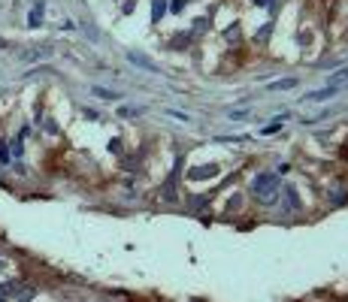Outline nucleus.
Instances as JSON below:
<instances>
[{"label":"nucleus","mask_w":348,"mask_h":302,"mask_svg":"<svg viewBox=\"0 0 348 302\" xmlns=\"http://www.w3.org/2000/svg\"><path fill=\"white\" fill-rule=\"evenodd\" d=\"M279 175L276 172H257L254 175V181H251V191H254V197L260 200V203H273L276 200V194H279Z\"/></svg>","instance_id":"f257e3e1"},{"label":"nucleus","mask_w":348,"mask_h":302,"mask_svg":"<svg viewBox=\"0 0 348 302\" xmlns=\"http://www.w3.org/2000/svg\"><path fill=\"white\" fill-rule=\"evenodd\" d=\"M127 61H130L133 67H139V70H145V73H158V64H154L151 58H145L142 52H127Z\"/></svg>","instance_id":"f03ea898"},{"label":"nucleus","mask_w":348,"mask_h":302,"mask_svg":"<svg viewBox=\"0 0 348 302\" xmlns=\"http://www.w3.org/2000/svg\"><path fill=\"white\" fill-rule=\"evenodd\" d=\"M43 12H46V0H33V6L27 12V27H40L43 24Z\"/></svg>","instance_id":"7ed1b4c3"},{"label":"nucleus","mask_w":348,"mask_h":302,"mask_svg":"<svg viewBox=\"0 0 348 302\" xmlns=\"http://www.w3.org/2000/svg\"><path fill=\"white\" fill-rule=\"evenodd\" d=\"M336 91H339V85H327V88H318V91H309L306 100H309V103H324V100L336 97Z\"/></svg>","instance_id":"20e7f679"},{"label":"nucleus","mask_w":348,"mask_h":302,"mask_svg":"<svg viewBox=\"0 0 348 302\" xmlns=\"http://www.w3.org/2000/svg\"><path fill=\"white\" fill-rule=\"evenodd\" d=\"M215 175H218V163L197 166V169H191V172H188V178H194V181H200V178H215Z\"/></svg>","instance_id":"39448f33"},{"label":"nucleus","mask_w":348,"mask_h":302,"mask_svg":"<svg viewBox=\"0 0 348 302\" xmlns=\"http://www.w3.org/2000/svg\"><path fill=\"white\" fill-rule=\"evenodd\" d=\"M91 94H94V97H100V100H106V103L121 100V94H118V91H109V88H103V85H91Z\"/></svg>","instance_id":"423d86ee"},{"label":"nucleus","mask_w":348,"mask_h":302,"mask_svg":"<svg viewBox=\"0 0 348 302\" xmlns=\"http://www.w3.org/2000/svg\"><path fill=\"white\" fill-rule=\"evenodd\" d=\"M167 9H170L167 0H154V3H151V24H158V21L167 15Z\"/></svg>","instance_id":"0eeeda50"},{"label":"nucleus","mask_w":348,"mask_h":302,"mask_svg":"<svg viewBox=\"0 0 348 302\" xmlns=\"http://www.w3.org/2000/svg\"><path fill=\"white\" fill-rule=\"evenodd\" d=\"M285 209H288V212L300 209V197H297V191H294V187H285Z\"/></svg>","instance_id":"6e6552de"},{"label":"nucleus","mask_w":348,"mask_h":302,"mask_svg":"<svg viewBox=\"0 0 348 302\" xmlns=\"http://www.w3.org/2000/svg\"><path fill=\"white\" fill-rule=\"evenodd\" d=\"M21 58H24V61H36V58H49V49H33V52H24Z\"/></svg>","instance_id":"1a4fd4ad"},{"label":"nucleus","mask_w":348,"mask_h":302,"mask_svg":"<svg viewBox=\"0 0 348 302\" xmlns=\"http://www.w3.org/2000/svg\"><path fill=\"white\" fill-rule=\"evenodd\" d=\"M139 112H142V109H136V106H121V109H118V115H121V118H136Z\"/></svg>","instance_id":"9d476101"},{"label":"nucleus","mask_w":348,"mask_h":302,"mask_svg":"<svg viewBox=\"0 0 348 302\" xmlns=\"http://www.w3.org/2000/svg\"><path fill=\"white\" fill-rule=\"evenodd\" d=\"M294 85H297V79H282V82H273L269 88H273V91H288V88H294Z\"/></svg>","instance_id":"9b49d317"},{"label":"nucleus","mask_w":348,"mask_h":302,"mask_svg":"<svg viewBox=\"0 0 348 302\" xmlns=\"http://www.w3.org/2000/svg\"><path fill=\"white\" fill-rule=\"evenodd\" d=\"M9 154H15V157H21V154H24V136H18V139L12 142V148H9Z\"/></svg>","instance_id":"f8f14e48"},{"label":"nucleus","mask_w":348,"mask_h":302,"mask_svg":"<svg viewBox=\"0 0 348 302\" xmlns=\"http://www.w3.org/2000/svg\"><path fill=\"white\" fill-rule=\"evenodd\" d=\"M345 79H348V67H345V70H339V73H333V76H330V85H339V82H345Z\"/></svg>","instance_id":"ddd939ff"},{"label":"nucleus","mask_w":348,"mask_h":302,"mask_svg":"<svg viewBox=\"0 0 348 302\" xmlns=\"http://www.w3.org/2000/svg\"><path fill=\"white\" fill-rule=\"evenodd\" d=\"M9 157H12V154H9V148H6V142H3V139H0V163H9Z\"/></svg>","instance_id":"4468645a"},{"label":"nucleus","mask_w":348,"mask_h":302,"mask_svg":"<svg viewBox=\"0 0 348 302\" xmlns=\"http://www.w3.org/2000/svg\"><path fill=\"white\" fill-rule=\"evenodd\" d=\"M167 115H170V118H179V121H191L185 112H176V109H167Z\"/></svg>","instance_id":"2eb2a0df"},{"label":"nucleus","mask_w":348,"mask_h":302,"mask_svg":"<svg viewBox=\"0 0 348 302\" xmlns=\"http://www.w3.org/2000/svg\"><path fill=\"white\" fill-rule=\"evenodd\" d=\"M109 151H112V154H121V142L118 139H109Z\"/></svg>","instance_id":"dca6fc26"},{"label":"nucleus","mask_w":348,"mask_h":302,"mask_svg":"<svg viewBox=\"0 0 348 302\" xmlns=\"http://www.w3.org/2000/svg\"><path fill=\"white\" fill-rule=\"evenodd\" d=\"M182 6H188V0H173V6H170V9H173V12H179Z\"/></svg>","instance_id":"f3484780"},{"label":"nucleus","mask_w":348,"mask_h":302,"mask_svg":"<svg viewBox=\"0 0 348 302\" xmlns=\"http://www.w3.org/2000/svg\"><path fill=\"white\" fill-rule=\"evenodd\" d=\"M288 172H291V163H282V166L276 169V175H288Z\"/></svg>","instance_id":"a211bd4d"},{"label":"nucleus","mask_w":348,"mask_h":302,"mask_svg":"<svg viewBox=\"0 0 348 302\" xmlns=\"http://www.w3.org/2000/svg\"><path fill=\"white\" fill-rule=\"evenodd\" d=\"M254 6H269V0H251Z\"/></svg>","instance_id":"6ab92c4d"}]
</instances>
